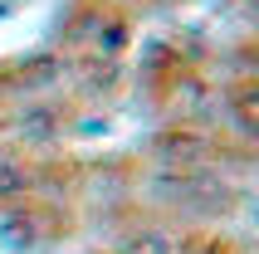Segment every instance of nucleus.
<instances>
[{"instance_id": "f03ea898", "label": "nucleus", "mask_w": 259, "mask_h": 254, "mask_svg": "<svg viewBox=\"0 0 259 254\" xmlns=\"http://www.w3.org/2000/svg\"><path fill=\"white\" fill-rule=\"evenodd\" d=\"M29 230H34V215L10 205V210L0 215V244H10V249H25L29 244Z\"/></svg>"}, {"instance_id": "7ed1b4c3", "label": "nucleus", "mask_w": 259, "mask_h": 254, "mask_svg": "<svg viewBox=\"0 0 259 254\" xmlns=\"http://www.w3.org/2000/svg\"><path fill=\"white\" fill-rule=\"evenodd\" d=\"M122 254H171V244L161 240V235H137V240H132Z\"/></svg>"}, {"instance_id": "f257e3e1", "label": "nucleus", "mask_w": 259, "mask_h": 254, "mask_svg": "<svg viewBox=\"0 0 259 254\" xmlns=\"http://www.w3.org/2000/svg\"><path fill=\"white\" fill-rule=\"evenodd\" d=\"M29 191H34V171H29L20 156H0V205L10 210V205H20Z\"/></svg>"}]
</instances>
